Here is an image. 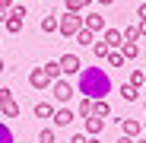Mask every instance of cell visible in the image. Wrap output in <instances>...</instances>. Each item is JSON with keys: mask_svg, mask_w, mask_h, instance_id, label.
I'll use <instances>...</instances> for the list:
<instances>
[{"mask_svg": "<svg viewBox=\"0 0 146 143\" xmlns=\"http://www.w3.org/2000/svg\"><path fill=\"white\" fill-rule=\"evenodd\" d=\"M76 92L83 99H105L111 92V80L105 73V67H83L80 70V83H76Z\"/></svg>", "mask_w": 146, "mask_h": 143, "instance_id": "6da1fadb", "label": "cell"}, {"mask_svg": "<svg viewBox=\"0 0 146 143\" xmlns=\"http://www.w3.org/2000/svg\"><path fill=\"white\" fill-rule=\"evenodd\" d=\"M83 29V16L80 13H64V16H57V32L64 35V38H76V32Z\"/></svg>", "mask_w": 146, "mask_h": 143, "instance_id": "7a4b0ae2", "label": "cell"}, {"mask_svg": "<svg viewBox=\"0 0 146 143\" xmlns=\"http://www.w3.org/2000/svg\"><path fill=\"white\" fill-rule=\"evenodd\" d=\"M51 92H54V102H57V105H67V102H70V95L76 92V89L70 86V80H67V76H60V80H54V83H51Z\"/></svg>", "mask_w": 146, "mask_h": 143, "instance_id": "3957f363", "label": "cell"}, {"mask_svg": "<svg viewBox=\"0 0 146 143\" xmlns=\"http://www.w3.org/2000/svg\"><path fill=\"white\" fill-rule=\"evenodd\" d=\"M51 83H54V80H51V76L44 73V67H32V73H29V86H32V89L44 92V89L51 86Z\"/></svg>", "mask_w": 146, "mask_h": 143, "instance_id": "277c9868", "label": "cell"}, {"mask_svg": "<svg viewBox=\"0 0 146 143\" xmlns=\"http://www.w3.org/2000/svg\"><path fill=\"white\" fill-rule=\"evenodd\" d=\"M60 70H64V76L70 80V76H76L80 70H83V64H80L76 54H64V57H60Z\"/></svg>", "mask_w": 146, "mask_h": 143, "instance_id": "5b68a950", "label": "cell"}, {"mask_svg": "<svg viewBox=\"0 0 146 143\" xmlns=\"http://www.w3.org/2000/svg\"><path fill=\"white\" fill-rule=\"evenodd\" d=\"M102 41L111 48V51H121V45H124V32H121V29H105V32H102Z\"/></svg>", "mask_w": 146, "mask_h": 143, "instance_id": "8992f818", "label": "cell"}, {"mask_svg": "<svg viewBox=\"0 0 146 143\" xmlns=\"http://www.w3.org/2000/svg\"><path fill=\"white\" fill-rule=\"evenodd\" d=\"M83 26H86L89 32H95V35L108 29V26H105V16H102V13H89V16H83Z\"/></svg>", "mask_w": 146, "mask_h": 143, "instance_id": "52a82bcc", "label": "cell"}, {"mask_svg": "<svg viewBox=\"0 0 146 143\" xmlns=\"http://www.w3.org/2000/svg\"><path fill=\"white\" fill-rule=\"evenodd\" d=\"M51 121H54V127H70V121H73V108H70V105H60V108L54 111Z\"/></svg>", "mask_w": 146, "mask_h": 143, "instance_id": "ba28073f", "label": "cell"}, {"mask_svg": "<svg viewBox=\"0 0 146 143\" xmlns=\"http://www.w3.org/2000/svg\"><path fill=\"white\" fill-rule=\"evenodd\" d=\"M102 130H105V118L89 114V118H86V134H89V137H99Z\"/></svg>", "mask_w": 146, "mask_h": 143, "instance_id": "9c48e42d", "label": "cell"}, {"mask_svg": "<svg viewBox=\"0 0 146 143\" xmlns=\"http://www.w3.org/2000/svg\"><path fill=\"white\" fill-rule=\"evenodd\" d=\"M124 134L127 137H140V130H143V121H137V118H124Z\"/></svg>", "mask_w": 146, "mask_h": 143, "instance_id": "30bf717a", "label": "cell"}, {"mask_svg": "<svg viewBox=\"0 0 146 143\" xmlns=\"http://www.w3.org/2000/svg\"><path fill=\"white\" fill-rule=\"evenodd\" d=\"M92 114H99V118H111V105L105 99H95L92 102Z\"/></svg>", "mask_w": 146, "mask_h": 143, "instance_id": "8fae6325", "label": "cell"}, {"mask_svg": "<svg viewBox=\"0 0 146 143\" xmlns=\"http://www.w3.org/2000/svg\"><path fill=\"white\" fill-rule=\"evenodd\" d=\"M54 102H38L35 105V118H54Z\"/></svg>", "mask_w": 146, "mask_h": 143, "instance_id": "7c38bea8", "label": "cell"}, {"mask_svg": "<svg viewBox=\"0 0 146 143\" xmlns=\"http://www.w3.org/2000/svg\"><path fill=\"white\" fill-rule=\"evenodd\" d=\"M0 114H3V118H19V102L16 99L3 102V105H0Z\"/></svg>", "mask_w": 146, "mask_h": 143, "instance_id": "4fadbf2b", "label": "cell"}, {"mask_svg": "<svg viewBox=\"0 0 146 143\" xmlns=\"http://www.w3.org/2000/svg\"><path fill=\"white\" fill-rule=\"evenodd\" d=\"M121 54H124V61H133L140 54V45L137 41H124V45H121Z\"/></svg>", "mask_w": 146, "mask_h": 143, "instance_id": "5bb4252c", "label": "cell"}, {"mask_svg": "<svg viewBox=\"0 0 146 143\" xmlns=\"http://www.w3.org/2000/svg\"><path fill=\"white\" fill-rule=\"evenodd\" d=\"M22 22H26V16H7V22H3V26H7V32H22Z\"/></svg>", "mask_w": 146, "mask_h": 143, "instance_id": "9a60e30c", "label": "cell"}, {"mask_svg": "<svg viewBox=\"0 0 146 143\" xmlns=\"http://www.w3.org/2000/svg\"><path fill=\"white\" fill-rule=\"evenodd\" d=\"M44 73L51 76V80H60V76H64V70H60V61H48V64H44Z\"/></svg>", "mask_w": 146, "mask_h": 143, "instance_id": "2e32d148", "label": "cell"}, {"mask_svg": "<svg viewBox=\"0 0 146 143\" xmlns=\"http://www.w3.org/2000/svg\"><path fill=\"white\" fill-rule=\"evenodd\" d=\"M121 95H124V102H137L140 99V89L130 86V83H124V86H121Z\"/></svg>", "mask_w": 146, "mask_h": 143, "instance_id": "e0dca14e", "label": "cell"}, {"mask_svg": "<svg viewBox=\"0 0 146 143\" xmlns=\"http://www.w3.org/2000/svg\"><path fill=\"white\" fill-rule=\"evenodd\" d=\"M89 3H92V0H64V7H67L70 13H83Z\"/></svg>", "mask_w": 146, "mask_h": 143, "instance_id": "ac0fdd59", "label": "cell"}, {"mask_svg": "<svg viewBox=\"0 0 146 143\" xmlns=\"http://www.w3.org/2000/svg\"><path fill=\"white\" fill-rule=\"evenodd\" d=\"M41 32H57V16H41Z\"/></svg>", "mask_w": 146, "mask_h": 143, "instance_id": "d6986e66", "label": "cell"}, {"mask_svg": "<svg viewBox=\"0 0 146 143\" xmlns=\"http://www.w3.org/2000/svg\"><path fill=\"white\" fill-rule=\"evenodd\" d=\"M127 83H130V86H137V89H143V86H146V73H143V70H133Z\"/></svg>", "mask_w": 146, "mask_h": 143, "instance_id": "ffe728a7", "label": "cell"}, {"mask_svg": "<svg viewBox=\"0 0 146 143\" xmlns=\"http://www.w3.org/2000/svg\"><path fill=\"white\" fill-rule=\"evenodd\" d=\"M92 51H95V57H105V61H108V54H111V48H108L105 41H92Z\"/></svg>", "mask_w": 146, "mask_h": 143, "instance_id": "44dd1931", "label": "cell"}, {"mask_svg": "<svg viewBox=\"0 0 146 143\" xmlns=\"http://www.w3.org/2000/svg\"><path fill=\"white\" fill-rule=\"evenodd\" d=\"M140 38H143L140 26H127V29H124V41H140Z\"/></svg>", "mask_w": 146, "mask_h": 143, "instance_id": "7402d4cb", "label": "cell"}, {"mask_svg": "<svg viewBox=\"0 0 146 143\" xmlns=\"http://www.w3.org/2000/svg\"><path fill=\"white\" fill-rule=\"evenodd\" d=\"M76 41H80V45H92V41H95V32H89V29L83 26V29L76 32Z\"/></svg>", "mask_w": 146, "mask_h": 143, "instance_id": "603a6c76", "label": "cell"}, {"mask_svg": "<svg viewBox=\"0 0 146 143\" xmlns=\"http://www.w3.org/2000/svg\"><path fill=\"white\" fill-rule=\"evenodd\" d=\"M0 143H16V140H13V130H10L7 124H0Z\"/></svg>", "mask_w": 146, "mask_h": 143, "instance_id": "cb8c5ba5", "label": "cell"}, {"mask_svg": "<svg viewBox=\"0 0 146 143\" xmlns=\"http://www.w3.org/2000/svg\"><path fill=\"white\" fill-rule=\"evenodd\" d=\"M38 143H54V127H44L38 134Z\"/></svg>", "mask_w": 146, "mask_h": 143, "instance_id": "d4e9b609", "label": "cell"}, {"mask_svg": "<svg viewBox=\"0 0 146 143\" xmlns=\"http://www.w3.org/2000/svg\"><path fill=\"white\" fill-rule=\"evenodd\" d=\"M108 64H111V67H124V54H121V51H111V54H108Z\"/></svg>", "mask_w": 146, "mask_h": 143, "instance_id": "484cf974", "label": "cell"}, {"mask_svg": "<svg viewBox=\"0 0 146 143\" xmlns=\"http://www.w3.org/2000/svg\"><path fill=\"white\" fill-rule=\"evenodd\" d=\"M80 114H83V118L92 114V99H83V102H80Z\"/></svg>", "mask_w": 146, "mask_h": 143, "instance_id": "4316f807", "label": "cell"}, {"mask_svg": "<svg viewBox=\"0 0 146 143\" xmlns=\"http://www.w3.org/2000/svg\"><path fill=\"white\" fill-rule=\"evenodd\" d=\"M10 99H13V89H0V105L10 102Z\"/></svg>", "mask_w": 146, "mask_h": 143, "instance_id": "83f0119b", "label": "cell"}, {"mask_svg": "<svg viewBox=\"0 0 146 143\" xmlns=\"http://www.w3.org/2000/svg\"><path fill=\"white\" fill-rule=\"evenodd\" d=\"M10 16H26V7H22V3H16V7L10 10Z\"/></svg>", "mask_w": 146, "mask_h": 143, "instance_id": "f1b7e54d", "label": "cell"}, {"mask_svg": "<svg viewBox=\"0 0 146 143\" xmlns=\"http://www.w3.org/2000/svg\"><path fill=\"white\" fill-rule=\"evenodd\" d=\"M70 143H89V137H86V134H73Z\"/></svg>", "mask_w": 146, "mask_h": 143, "instance_id": "f546056e", "label": "cell"}, {"mask_svg": "<svg viewBox=\"0 0 146 143\" xmlns=\"http://www.w3.org/2000/svg\"><path fill=\"white\" fill-rule=\"evenodd\" d=\"M13 7H16V0H0V10H7V13H10Z\"/></svg>", "mask_w": 146, "mask_h": 143, "instance_id": "4dcf8cb0", "label": "cell"}, {"mask_svg": "<svg viewBox=\"0 0 146 143\" xmlns=\"http://www.w3.org/2000/svg\"><path fill=\"white\" fill-rule=\"evenodd\" d=\"M137 19H140V22H146V3H143V7H137Z\"/></svg>", "mask_w": 146, "mask_h": 143, "instance_id": "1f68e13d", "label": "cell"}, {"mask_svg": "<svg viewBox=\"0 0 146 143\" xmlns=\"http://www.w3.org/2000/svg\"><path fill=\"white\" fill-rule=\"evenodd\" d=\"M117 143H133V137H127V134H124V137H117Z\"/></svg>", "mask_w": 146, "mask_h": 143, "instance_id": "d6a6232c", "label": "cell"}, {"mask_svg": "<svg viewBox=\"0 0 146 143\" xmlns=\"http://www.w3.org/2000/svg\"><path fill=\"white\" fill-rule=\"evenodd\" d=\"M99 3H102V7H108V3H114V0H99Z\"/></svg>", "mask_w": 146, "mask_h": 143, "instance_id": "836d02e7", "label": "cell"}, {"mask_svg": "<svg viewBox=\"0 0 146 143\" xmlns=\"http://www.w3.org/2000/svg\"><path fill=\"white\" fill-rule=\"evenodd\" d=\"M3 70H7V64H3V61H0V73H3Z\"/></svg>", "mask_w": 146, "mask_h": 143, "instance_id": "e575fe53", "label": "cell"}, {"mask_svg": "<svg viewBox=\"0 0 146 143\" xmlns=\"http://www.w3.org/2000/svg\"><path fill=\"white\" fill-rule=\"evenodd\" d=\"M89 143H99V137H89Z\"/></svg>", "mask_w": 146, "mask_h": 143, "instance_id": "d590c367", "label": "cell"}, {"mask_svg": "<svg viewBox=\"0 0 146 143\" xmlns=\"http://www.w3.org/2000/svg\"><path fill=\"white\" fill-rule=\"evenodd\" d=\"M137 143H146V137H143V140H137Z\"/></svg>", "mask_w": 146, "mask_h": 143, "instance_id": "8d00e7d4", "label": "cell"}, {"mask_svg": "<svg viewBox=\"0 0 146 143\" xmlns=\"http://www.w3.org/2000/svg\"><path fill=\"white\" fill-rule=\"evenodd\" d=\"M143 130H146V121H143Z\"/></svg>", "mask_w": 146, "mask_h": 143, "instance_id": "74e56055", "label": "cell"}, {"mask_svg": "<svg viewBox=\"0 0 146 143\" xmlns=\"http://www.w3.org/2000/svg\"><path fill=\"white\" fill-rule=\"evenodd\" d=\"M143 73H146V70H143Z\"/></svg>", "mask_w": 146, "mask_h": 143, "instance_id": "f35d334b", "label": "cell"}]
</instances>
